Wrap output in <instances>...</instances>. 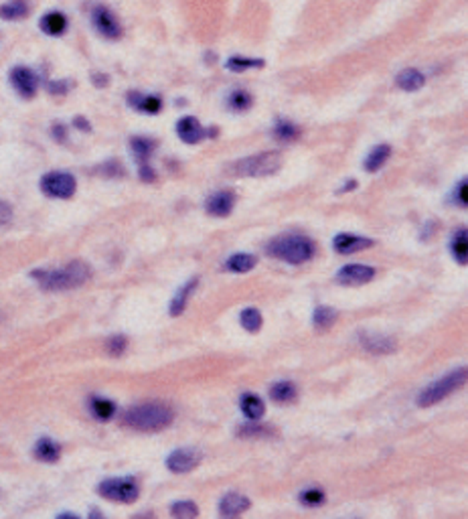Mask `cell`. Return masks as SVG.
Returning a JSON list of instances; mask_svg holds the SVG:
<instances>
[{"label":"cell","mask_w":468,"mask_h":519,"mask_svg":"<svg viewBox=\"0 0 468 519\" xmlns=\"http://www.w3.org/2000/svg\"><path fill=\"white\" fill-rule=\"evenodd\" d=\"M268 254L288 264H304L315 256V244L304 235H282L268 246Z\"/></svg>","instance_id":"4"},{"label":"cell","mask_w":468,"mask_h":519,"mask_svg":"<svg viewBox=\"0 0 468 519\" xmlns=\"http://www.w3.org/2000/svg\"><path fill=\"white\" fill-rule=\"evenodd\" d=\"M89 519H106L98 509H92V513H89Z\"/></svg>","instance_id":"48"},{"label":"cell","mask_w":468,"mask_h":519,"mask_svg":"<svg viewBox=\"0 0 468 519\" xmlns=\"http://www.w3.org/2000/svg\"><path fill=\"white\" fill-rule=\"evenodd\" d=\"M70 87H72L70 79H55V81L47 83V92L53 96H65L70 92Z\"/></svg>","instance_id":"38"},{"label":"cell","mask_w":468,"mask_h":519,"mask_svg":"<svg viewBox=\"0 0 468 519\" xmlns=\"http://www.w3.org/2000/svg\"><path fill=\"white\" fill-rule=\"evenodd\" d=\"M264 59H252V57H242V55H235V57H229L227 59V70L229 72H235V74H242V72H248V70H259L264 67Z\"/></svg>","instance_id":"26"},{"label":"cell","mask_w":468,"mask_h":519,"mask_svg":"<svg viewBox=\"0 0 468 519\" xmlns=\"http://www.w3.org/2000/svg\"><path fill=\"white\" fill-rule=\"evenodd\" d=\"M334 250L339 254H355V252H361V250H367L373 246V240L369 237H361V235H355V233H339L332 242Z\"/></svg>","instance_id":"15"},{"label":"cell","mask_w":468,"mask_h":519,"mask_svg":"<svg viewBox=\"0 0 468 519\" xmlns=\"http://www.w3.org/2000/svg\"><path fill=\"white\" fill-rule=\"evenodd\" d=\"M89 410L98 420H109L116 414L114 402H109L106 398H92L89 400Z\"/></svg>","instance_id":"30"},{"label":"cell","mask_w":468,"mask_h":519,"mask_svg":"<svg viewBox=\"0 0 468 519\" xmlns=\"http://www.w3.org/2000/svg\"><path fill=\"white\" fill-rule=\"evenodd\" d=\"M201 463V452L195 448H179L167 458V467L173 473H189Z\"/></svg>","instance_id":"10"},{"label":"cell","mask_w":468,"mask_h":519,"mask_svg":"<svg viewBox=\"0 0 468 519\" xmlns=\"http://www.w3.org/2000/svg\"><path fill=\"white\" fill-rule=\"evenodd\" d=\"M128 106L134 110L154 116L162 110V98L160 96H150V94H140V92H128Z\"/></svg>","instance_id":"16"},{"label":"cell","mask_w":468,"mask_h":519,"mask_svg":"<svg viewBox=\"0 0 468 519\" xmlns=\"http://www.w3.org/2000/svg\"><path fill=\"white\" fill-rule=\"evenodd\" d=\"M272 134L280 142H292V140H296L300 136V128L296 124H292L290 120H278Z\"/></svg>","instance_id":"27"},{"label":"cell","mask_w":468,"mask_h":519,"mask_svg":"<svg viewBox=\"0 0 468 519\" xmlns=\"http://www.w3.org/2000/svg\"><path fill=\"white\" fill-rule=\"evenodd\" d=\"M282 167V154L276 150H268V152H257L252 156H246L242 160H235L229 165V173L235 177H270L274 173H278Z\"/></svg>","instance_id":"3"},{"label":"cell","mask_w":468,"mask_h":519,"mask_svg":"<svg viewBox=\"0 0 468 519\" xmlns=\"http://www.w3.org/2000/svg\"><path fill=\"white\" fill-rule=\"evenodd\" d=\"M233 205H235V195L231 191H219L207 199L205 207H207V213L213 218H227L233 211Z\"/></svg>","instance_id":"14"},{"label":"cell","mask_w":468,"mask_h":519,"mask_svg":"<svg viewBox=\"0 0 468 519\" xmlns=\"http://www.w3.org/2000/svg\"><path fill=\"white\" fill-rule=\"evenodd\" d=\"M92 79H94V85H98V87H106L109 83V77L106 74H94Z\"/></svg>","instance_id":"46"},{"label":"cell","mask_w":468,"mask_h":519,"mask_svg":"<svg viewBox=\"0 0 468 519\" xmlns=\"http://www.w3.org/2000/svg\"><path fill=\"white\" fill-rule=\"evenodd\" d=\"M361 343L371 353H390L394 351V341L381 335H361Z\"/></svg>","instance_id":"22"},{"label":"cell","mask_w":468,"mask_h":519,"mask_svg":"<svg viewBox=\"0 0 468 519\" xmlns=\"http://www.w3.org/2000/svg\"><path fill=\"white\" fill-rule=\"evenodd\" d=\"M255 266V258L250 254H235L227 260V270L231 272H250Z\"/></svg>","instance_id":"33"},{"label":"cell","mask_w":468,"mask_h":519,"mask_svg":"<svg viewBox=\"0 0 468 519\" xmlns=\"http://www.w3.org/2000/svg\"><path fill=\"white\" fill-rule=\"evenodd\" d=\"M53 138H55L57 142H65V140H67V130H65L63 124H55V126H53Z\"/></svg>","instance_id":"44"},{"label":"cell","mask_w":468,"mask_h":519,"mask_svg":"<svg viewBox=\"0 0 468 519\" xmlns=\"http://www.w3.org/2000/svg\"><path fill=\"white\" fill-rule=\"evenodd\" d=\"M92 23L96 27V31L106 39H120L122 37V25L116 19V14L109 10L108 6L98 4L92 10Z\"/></svg>","instance_id":"8"},{"label":"cell","mask_w":468,"mask_h":519,"mask_svg":"<svg viewBox=\"0 0 468 519\" xmlns=\"http://www.w3.org/2000/svg\"><path fill=\"white\" fill-rule=\"evenodd\" d=\"M75 189H77L75 177L70 175V173H63V171L47 173V175L41 179V191H43L47 197L70 199V197H73Z\"/></svg>","instance_id":"7"},{"label":"cell","mask_w":468,"mask_h":519,"mask_svg":"<svg viewBox=\"0 0 468 519\" xmlns=\"http://www.w3.org/2000/svg\"><path fill=\"white\" fill-rule=\"evenodd\" d=\"M397 87H401L403 92H418L426 85V77L420 70L416 67H407L401 74H397L396 77Z\"/></svg>","instance_id":"18"},{"label":"cell","mask_w":468,"mask_h":519,"mask_svg":"<svg viewBox=\"0 0 468 519\" xmlns=\"http://www.w3.org/2000/svg\"><path fill=\"white\" fill-rule=\"evenodd\" d=\"M171 513H173V519H197L199 509L193 501H179L173 505Z\"/></svg>","instance_id":"35"},{"label":"cell","mask_w":468,"mask_h":519,"mask_svg":"<svg viewBox=\"0 0 468 519\" xmlns=\"http://www.w3.org/2000/svg\"><path fill=\"white\" fill-rule=\"evenodd\" d=\"M138 175H140V179L145 181V183H152L154 179H156V173L152 171V167L146 162V165H138Z\"/></svg>","instance_id":"42"},{"label":"cell","mask_w":468,"mask_h":519,"mask_svg":"<svg viewBox=\"0 0 468 519\" xmlns=\"http://www.w3.org/2000/svg\"><path fill=\"white\" fill-rule=\"evenodd\" d=\"M454 201H456V205L458 207H467L468 205V183L467 179L465 181H460L458 187H456V191H454Z\"/></svg>","instance_id":"40"},{"label":"cell","mask_w":468,"mask_h":519,"mask_svg":"<svg viewBox=\"0 0 468 519\" xmlns=\"http://www.w3.org/2000/svg\"><path fill=\"white\" fill-rule=\"evenodd\" d=\"M59 519H79V518H75V516H70V513H65V516H61Z\"/></svg>","instance_id":"49"},{"label":"cell","mask_w":468,"mask_h":519,"mask_svg":"<svg viewBox=\"0 0 468 519\" xmlns=\"http://www.w3.org/2000/svg\"><path fill=\"white\" fill-rule=\"evenodd\" d=\"M270 428L268 426H257V424H246L240 428V436L246 438H257V436H270Z\"/></svg>","instance_id":"37"},{"label":"cell","mask_w":468,"mask_h":519,"mask_svg":"<svg viewBox=\"0 0 468 519\" xmlns=\"http://www.w3.org/2000/svg\"><path fill=\"white\" fill-rule=\"evenodd\" d=\"M10 220H12V209H10V205L4 203V201H0V225L10 223Z\"/></svg>","instance_id":"43"},{"label":"cell","mask_w":468,"mask_h":519,"mask_svg":"<svg viewBox=\"0 0 468 519\" xmlns=\"http://www.w3.org/2000/svg\"><path fill=\"white\" fill-rule=\"evenodd\" d=\"M373 276H375V270H373L371 266L349 264V266H345V268L337 274V280H339L343 286H361V284L371 282Z\"/></svg>","instance_id":"11"},{"label":"cell","mask_w":468,"mask_h":519,"mask_svg":"<svg viewBox=\"0 0 468 519\" xmlns=\"http://www.w3.org/2000/svg\"><path fill=\"white\" fill-rule=\"evenodd\" d=\"M73 126H75V128H79L81 132H89V130H92V124H89L85 118H81V116H77V118L73 120Z\"/></svg>","instance_id":"45"},{"label":"cell","mask_w":468,"mask_h":519,"mask_svg":"<svg viewBox=\"0 0 468 519\" xmlns=\"http://www.w3.org/2000/svg\"><path fill=\"white\" fill-rule=\"evenodd\" d=\"M240 406L244 410V414L248 416V418H252V420H257V418H262V414H264V402L255 396V394H244L242 396V400H240Z\"/></svg>","instance_id":"28"},{"label":"cell","mask_w":468,"mask_h":519,"mask_svg":"<svg viewBox=\"0 0 468 519\" xmlns=\"http://www.w3.org/2000/svg\"><path fill=\"white\" fill-rule=\"evenodd\" d=\"M10 83L21 98L31 100V98H35L36 89H39V75L29 67L19 65L10 72Z\"/></svg>","instance_id":"9"},{"label":"cell","mask_w":468,"mask_h":519,"mask_svg":"<svg viewBox=\"0 0 468 519\" xmlns=\"http://www.w3.org/2000/svg\"><path fill=\"white\" fill-rule=\"evenodd\" d=\"M253 106V98L246 89H233L227 96V108L231 112H248Z\"/></svg>","instance_id":"24"},{"label":"cell","mask_w":468,"mask_h":519,"mask_svg":"<svg viewBox=\"0 0 468 519\" xmlns=\"http://www.w3.org/2000/svg\"><path fill=\"white\" fill-rule=\"evenodd\" d=\"M92 276V270L83 262H72L57 270H36L33 278L45 290H70L85 284Z\"/></svg>","instance_id":"1"},{"label":"cell","mask_w":468,"mask_h":519,"mask_svg":"<svg viewBox=\"0 0 468 519\" xmlns=\"http://www.w3.org/2000/svg\"><path fill=\"white\" fill-rule=\"evenodd\" d=\"M452 254L454 258L458 260L460 264L467 266L468 262V235L467 229H460L454 233V240H452Z\"/></svg>","instance_id":"31"},{"label":"cell","mask_w":468,"mask_h":519,"mask_svg":"<svg viewBox=\"0 0 468 519\" xmlns=\"http://www.w3.org/2000/svg\"><path fill=\"white\" fill-rule=\"evenodd\" d=\"M100 171H102L104 175H108V177H122V175H124V169L120 167L118 160H109V162H106Z\"/></svg>","instance_id":"41"},{"label":"cell","mask_w":468,"mask_h":519,"mask_svg":"<svg viewBox=\"0 0 468 519\" xmlns=\"http://www.w3.org/2000/svg\"><path fill=\"white\" fill-rule=\"evenodd\" d=\"M100 493L109 499V501H118V503H132L138 499V483L132 477L126 479H106L100 483Z\"/></svg>","instance_id":"6"},{"label":"cell","mask_w":468,"mask_h":519,"mask_svg":"<svg viewBox=\"0 0 468 519\" xmlns=\"http://www.w3.org/2000/svg\"><path fill=\"white\" fill-rule=\"evenodd\" d=\"M35 456L39 460H43V463H55L61 456V448H59V445H55L53 441L43 438V441L36 443Z\"/></svg>","instance_id":"25"},{"label":"cell","mask_w":468,"mask_h":519,"mask_svg":"<svg viewBox=\"0 0 468 519\" xmlns=\"http://www.w3.org/2000/svg\"><path fill=\"white\" fill-rule=\"evenodd\" d=\"M355 187H357V181H347V183H345V187L341 189V193H345V191H353Z\"/></svg>","instance_id":"47"},{"label":"cell","mask_w":468,"mask_h":519,"mask_svg":"<svg viewBox=\"0 0 468 519\" xmlns=\"http://www.w3.org/2000/svg\"><path fill=\"white\" fill-rule=\"evenodd\" d=\"M126 345H128V341L124 335H114L108 341V351L111 355H122L126 351Z\"/></svg>","instance_id":"39"},{"label":"cell","mask_w":468,"mask_h":519,"mask_svg":"<svg viewBox=\"0 0 468 519\" xmlns=\"http://www.w3.org/2000/svg\"><path fill=\"white\" fill-rule=\"evenodd\" d=\"M197 282H199V278H193L191 282H187L179 293L173 297V302H171V315H173V317L182 315V310H184V306H187V300L191 298L193 290L197 288Z\"/></svg>","instance_id":"23"},{"label":"cell","mask_w":468,"mask_h":519,"mask_svg":"<svg viewBox=\"0 0 468 519\" xmlns=\"http://www.w3.org/2000/svg\"><path fill=\"white\" fill-rule=\"evenodd\" d=\"M171 422H173V412L162 404H145V406L128 410L124 414V424L142 432H158L167 428Z\"/></svg>","instance_id":"2"},{"label":"cell","mask_w":468,"mask_h":519,"mask_svg":"<svg viewBox=\"0 0 468 519\" xmlns=\"http://www.w3.org/2000/svg\"><path fill=\"white\" fill-rule=\"evenodd\" d=\"M467 381V368H460V370L452 371L450 375H444L442 379L434 381L430 388H426L420 398H418V406L422 408H428V406H434L438 402H442L444 398H448L452 392H456L460 385H465Z\"/></svg>","instance_id":"5"},{"label":"cell","mask_w":468,"mask_h":519,"mask_svg":"<svg viewBox=\"0 0 468 519\" xmlns=\"http://www.w3.org/2000/svg\"><path fill=\"white\" fill-rule=\"evenodd\" d=\"M240 323L246 331L250 333H257L262 329V313L257 308H246L242 315H240Z\"/></svg>","instance_id":"32"},{"label":"cell","mask_w":468,"mask_h":519,"mask_svg":"<svg viewBox=\"0 0 468 519\" xmlns=\"http://www.w3.org/2000/svg\"><path fill=\"white\" fill-rule=\"evenodd\" d=\"M270 396H272L274 402L286 404V402H292L296 398V388L290 381H278L276 385H272Z\"/></svg>","instance_id":"29"},{"label":"cell","mask_w":468,"mask_h":519,"mask_svg":"<svg viewBox=\"0 0 468 519\" xmlns=\"http://www.w3.org/2000/svg\"><path fill=\"white\" fill-rule=\"evenodd\" d=\"M41 31L49 37H61L67 31V17L59 10H51L41 19Z\"/></svg>","instance_id":"17"},{"label":"cell","mask_w":468,"mask_h":519,"mask_svg":"<svg viewBox=\"0 0 468 519\" xmlns=\"http://www.w3.org/2000/svg\"><path fill=\"white\" fill-rule=\"evenodd\" d=\"M334 319H337V313L332 310V308H328V306H319L317 310H315V327L317 329H321V331H326L332 323H334Z\"/></svg>","instance_id":"34"},{"label":"cell","mask_w":468,"mask_h":519,"mask_svg":"<svg viewBox=\"0 0 468 519\" xmlns=\"http://www.w3.org/2000/svg\"><path fill=\"white\" fill-rule=\"evenodd\" d=\"M390 156H392V147L390 145H377L375 149L367 154V158L363 162V169L367 173H377L390 160Z\"/></svg>","instance_id":"19"},{"label":"cell","mask_w":468,"mask_h":519,"mask_svg":"<svg viewBox=\"0 0 468 519\" xmlns=\"http://www.w3.org/2000/svg\"><path fill=\"white\" fill-rule=\"evenodd\" d=\"M130 150H132L138 165H146L150 160L152 152L156 150V140H152L148 136H134L130 140Z\"/></svg>","instance_id":"20"},{"label":"cell","mask_w":468,"mask_h":519,"mask_svg":"<svg viewBox=\"0 0 468 519\" xmlns=\"http://www.w3.org/2000/svg\"><path fill=\"white\" fill-rule=\"evenodd\" d=\"M27 14H29L27 0H10L0 6V19H4V21H21Z\"/></svg>","instance_id":"21"},{"label":"cell","mask_w":468,"mask_h":519,"mask_svg":"<svg viewBox=\"0 0 468 519\" xmlns=\"http://www.w3.org/2000/svg\"><path fill=\"white\" fill-rule=\"evenodd\" d=\"M250 507V499L240 493H227L219 503V519H240Z\"/></svg>","instance_id":"13"},{"label":"cell","mask_w":468,"mask_h":519,"mask_svg":"<svg viewBox=\"0 0 468 519\" xmlns=\"http://www.w3.org/2000/svg\"><path fill=\"white\" fill-rule=\"evenodd\" d=\"M300 503L306 507H319L324 503V493L321 489H308L300 495Z\"/></svg>","instance_id":"36"},{"label":"cell","mask_w":468,"mask_h":519,"mask_svg":"<svg viewBox=\"0 0 468 519\" xmlns=\"http://www.w3.org/2000/svg\"><path fill=\"white\" fill-rule=\"evenodd\" d=\"M177 134L184 145H199L207 138V130L195 116H184L177 122Z\"/></svg>","instance_id":"12"}]
</instances>
